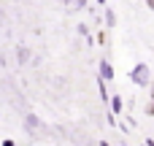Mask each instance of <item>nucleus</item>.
<instances>
[{"mask_svg":"<svg viewBox=\"0 0 154 146\" xmlns=\"http://www.w3.org/2000/svg\"><path fill=\"white\" fill-rule=\"evenodd\" d=\"M149 95H152V100H154V79H152V84H149Z\"/></svg>","mask_w":154,"mask_h":146,"instance_id":"11","label":"nucleus"},{"mask_svg":"<svg viewBox=\"0 0 154 146\" xmlns=\"http://www.w3.org/2000/svg\"><path fill=\"white\" fill-rule=\"evenodd\" d=\"M152 68L146 65V62H135V68L130 70V81L135 84V87H149L152 84Z\"/></svg>","mask_w":154,"mask_h":146,"instance_id":"1","label":"nucleus"},{"mask_svg":"<svg viewBox=\"0 0 154 146\" xmlns=\"http://www.w3.org/2000/svg\"><path fill=\"white\" fill-rule=\"evenodd\" d=\"M95 3H100V5H103V3H106V0H95Z\"/></svg>","mask_w":154,"mask_h":146,"instance_id":"13","label":"nucleus"},{"mask_svg":"<svg viewBox=\"0 0 154 146\" xmlns=\"http://www.w3.org/2000/svg\"><path fill=\"white\" fill-rule=\"evenodd\" d=\"M84 5H87V0H68V8L70 11H81Z\"/></svg>","mask_w":154,"mask_h":146,"instance_id":"7","label":"nucleus"},{"mask_svg":"<svg viewBox=\"0 0 154 146\" xmlns=\"http://www.w3.org/2000/svg\"><path fill=\"white\" fill-rule=\"evenodd\" d=\"M24 127H27L32 135H43V122H41L38 116H27V119H24Z\"/></svg>","mask_w":154,"mask_h":146,"instance_id":"2","label":"nucleus"},{"mask_svg":"<svg viewBox=\"0 0 154 146\" xmlns=\"http://www.w3.org/2000/svg\"><path fill=\"white\" fill-rule=\"evenodd\" d=\"M97 92H100V98H103L106 103L111 100V95H108V81H106V79H97Z\"/></svg>","mask_w":154,"mask_h":146,"instance_id":"5","label":"nucleus"},{"mask_svg":"<svg viewBox=\"0 0 154 146\" xmlns=\"http://www.w3.org/2000/svg\"><path fill=\"white\" fill-rule=\"evenodd\" d=\"M19 60L27 62V60H30V51H27V49H19Z\"/></svg>","mask_w":154,"mask_h":146,"instance_id":"8","label":"nucleus"},{"mask_svg":"<svg viewBox=\"0 0 154 146\" xmlns=\"http://www.w3.org/2000/svg\"><path fill=\"white\" fill-rule=\"evenodd\" d=\"M100 79H106V81L114 79V65L108 60H100Z\"/></svg>","mask_w":154,"mask_h":146,"instance_id":"3","label":"nucleus"},{"mask_svg":"<svg viewBox=\"0 0 154 146\" xmlns=\"http://www.w3.org/2000/svg\"><path fill=\"white\" fill-rule=\"evenodd\" d=\"M146 5H149V8H152V11H154V0H146Z\"/></svg>","mask_w":154,"mask_h":146,"instance_id":"12","label":"nucleus"},{"mask_svg":"<svg viewBox=\"0 0 154 146\" xmlns=\"http://www.w3.org/2000/svg\"><path fill=\"white\" fill-rule=\"evenodd\" d=\"M146 114H149V116H154V100L149 103V106H146Z\"/></svg>","mask_w":154,"mask_h":146,"instance_id":"10","label":"nucleus"},{"mask_svg":"<svg viewBox=\"0 0 154 146\" xmlns=\"http://www.w3.org/2000/svg\"><path fill=\"white\" fill-rule=\"evenodd\" d=\"M106 38H108V35H106V33H97V43H103V46H106V43H108V41H106Z\"/></svg>","mask_w":154,"mask_h":146,"instance_id":"9","label":"nucleus"},{"mask_svg":"<svg viewBox=\"0 0 154 146\" xmlns=\"http://www.w3.org/2000/svg\"><path fill=\"white\" fill-rule=\"evenodd\" d=\"M108 106H111V111L119 116V114H122V108H125V100H122V95H116V92H114V98L108 100Z\"/></svg>","mask_w":154,"mask_h":146,"instance_id":"4","label":"nucleus"},{"mask_svg":"<svg viewBox=\"0 0 154 146\" xmlns=\"http://www.w3.org/2000/svg\"><path fill=\"white\" fill-rule=\"evenodd\" d=\"M114 24H116V14L111 8H106V27H114Z\"/></svg>","mask_w":154,"mask_h":146,"instance_id":"6","label":"nucleus"}]
</instances>
